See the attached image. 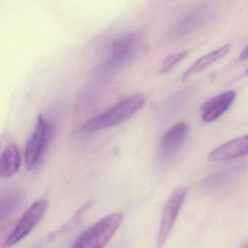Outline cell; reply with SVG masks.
Listing matches in <instances>:
<instances>
[{
  "instance_id": "1",
  "label": "cell",
  "mask_w": 248,
  "mask_h": 248,
  "mask_svg": "<svg viewBox=\"0 0 248 248\" xmlns=\"http://www.w3.org/2000/svg\"><path fill=\"white\" fill-rule=\"evenodd\" d=\"M147 101V97L142 93L133 94L104 112L84 123L82 130L86 132H97L115 127L137 114Z\"/></svg>"
},
{
  "instance_id": "2",
  "label": "cell",
  "mask_w": 248,
  "mask_h": 248,
  "mask_svg": "<svg viewBox=\"0 0 248 248\" xmlns=\"http://www.w3.org/2000/svg\"><path fill=\"white\" fill-rule=\"evenodd\" d=\"M146 48L144 37L140 31L120 36L111 43L109 56L100 71L109 73L123 69L141 56Z\"/></svg>"
},
{
  "instance_id": "3",
  "label": "cell",
  "mask_w": 248,
  "mask_h": 248,
  "mask_svg": "<svg viewBox=\"0 0 248 248\" xmlns=\"http://www.w3.org/2000/svg\"><path fill=\"white\" fill-rule=\"evenodd\" d=\"M123 220L120 213H113L100 220L78 238L72 248H104L112 238Z\"/></svg>"
},
{
  "instance_id": "4",
  "label": "cell",
  "mask_w": 248,
  "mask_h": 248,
  "mask_svg": "<svg viewBox=\"0 0 248 248\" xmlns=\"http://www.w3.org/2000/svg\"><path fill=\"white\" fill-rule=\"evenodd\" d=\"M53 129L50 122L43 115L39 116L35 128L26 147L25 162L29 170L34 168L43 159Z\"/></svg>"
},
{
  "instance_id": "5",
  "label": "cell",
  "mask_w": 248,
  "mask_h": 248,
  "mask_svg": "<svg viewBox=\"0 0 248 248\" xmlns=\"http://www.w3.org/2000/svg\"><path fill=\"white\" fill-rule=\"evenodd\" d=\"M47 202L41 200L33 204L23 215L12 233L5 239L4 248L13 246L24 239L37 226L46 214Z\"/></svg>"
},
{
  "instance_id": "6",
  "label": "cell",
  "mask_w": 248,
  "mask_h": 248,
  "mask_svg": "<svg viewBox=\"0 0 248 248\" xmlns=\"http://www.w3.org/2000/svg\"><path fill=\"white\" fill-rule=\"evenodd\" d=\"M186 196V188L180 187L176 188L170 196L162 212V220L158 235L157 245L162 248L166 242L175 224L181 206Z\"/></svg>"
},
{
  "instance_id": "7",
  "label": "cell",
  "mask_w": 248,
  "mask_h": 248,
  "mask_svg": "<svg viewBox=\"0 0 248 248\" xmlns=\"http://www.w3.org/2000/svg\"><path fill=\"white\" fill-rule=\"evenodd\" d=\"M189 132L185 123H179L167 130L162 137L158 152V161L161 165L169 163L178 153Z\"/></svg>"
},
{
  "instance_id": "8",
  "label": "cell",
  "mask_w": 248,
  "mask_h": 248,
  "mask_svg": "<svg viewBox=\"0 0 248 248\" xmlns=\"http://www.w3.org/2000/svg\"><path fill=\"white\" fill-rule=\"evenodd\" d=\"M211 14V8L207 5L194 8L178 23L174 30V37L181 39L189 35L205 24L210 19Z\"/></svg>"
},
{
  "instance_id": "9",
  "label": "cell",
  "mask_w": 248,
  "mask_h": 248,
  "mask_svg": "<svg viewBox=\"0 0 248 248\" xmlns=\"http://www.w3.org/2000/svg\"><path fill=\"white\" fill-rule=\"evenodd\" d=\"M236 98V93L228 91L222 93L203 104L201 118L204 123H212L221 117L232 107Z\"/></svg>"
},
{
  "instance_id": "10",
  "label": "cell",
  "mask_w": 248,
  "mask_h": 248,
  "mask_svg": "<svg viewBox=\"0 0 248 248\" xmlns=\"http://www.w3.org/2000/svg\"><path fill=\"white\" fill-rule=\"evenodd\" d=\"M248 155V135L229 140L212 151L208 159L213 162L229 160Z\"/></svg>"
},
{
  "instance_id": "11",
  "label": "cell",
  "mask_w": 248,
  "mask_h": 248,
  "mask_svg": "<svg viewBox=\"0 0 248 248\" xmlns=\"http://www.w3.org/2000/svg\"><path fill=\"white\" fill-rule=\"evenodd\" d=\"M21 165V155L16 143H8L0 158V175L9 178L16 173Z\"/></svg>"
},
{
  "instance_id": "12",
  "label": "cell",
  "mask_w": 248,
  "mask_h": 248,
  "mask_svg": "<svg viewBox=\"0 0 248 248\" xmlns=\"http://www.w3.org/2000/svg\"><path fill=\"white\" fill-rule=\"evenodd\" d=\"M231 48H232V46L230 44H226L225 46H222L220 48L217 49V50H214V51L209 53L208 54L204 55L202 57L200 58L183 75V82L186 81L192 75L200 73V72L204 70L206 68L209 67V66H211L212 64L216 63L217 61L220 60L222 58L226 56L230 51Z\"/></svg>"
},
{
  "instance_id": "13",
  "label": "cell",
  "mask_w": 248,
  "mask_h": 248,
  "mask_svg": "<svg viewBox=\"0 0 248 248\" xmlns=\"http://www.w3.org/2000/svg\"><path fill=\"white\" fill-rule=\"evenodd\" d=\"M23 193L19 188L6 189L1 194L0 198V217L2 220L11 216L21 204Z\"/></svg>"
},
{
  "instance_id": "14",
  "label": "cell",
  "mask_w": 248,
  "mask_h": 248,
  "mask_svg": "<svg viewBox=\"0 0 248 248\" xmlns=\"http://www.w3.org/2000/svg\"><path fill=\"white\" fill-rule=\"evenodd\" d=\"M233 172V170H228L220 171L207 177L203 183L204 188L207 190L217 188V187L220 186L226 182Z\"/></svg>"
},
{
  "instance_id": "15",
  "label": "cell",
  "mask_w": 248,
  "mask_h": 248,
  "mask_svg": "<svg viewBox=\"0 0 248 248\" xmlns=\"http://www.w3.org/2000/svg\"><path fill=\"white\" fill-rule=\"evenodd\" d=\"M187 52L182 51L178 53H174L164 59L162 66L159 69V73L165 74L170 72L174 66H176L186 56Z\"/></svg>"
},
{
  "instance_id": "16",
  "label": "cell",
  "mask_w": 248,
  "mask_h": 248,
  "mask_svg": "<svg viewBox=\"0 0 248 248\" xmlns=\"http://www.w3.org/2000/svg\"><path fill=\"white\" fill-rule=\"evenodd\" d=\"M248 59V46L244 49L243 51L241 53L239 56V60L245 61Z\"/></svg>"
},
{
  "instance_id": "17",
  "label": "cell",
  "mask_w": 248,
  "mask_h": 248,
  "mask_svg": "<svg viewBox=\"0 0 248 248\" xmlns=\"http://www.w3.org/2000/svg\"><path fill=\"white\" fill-rule=\"evenodd\" d=\"M242 248H248V242Z\"/></svg>"
},
{
  "instance_id": "18",
  "label": "cell",
  "mask_w": 248,
  "mask_h": 248,
  "mask_svg": "<svg viewBox=\"0 0 248 248\" xmlns=\"http://www.w3.org/2000/svg\"><path fill=\"white\" fill-rule=\"evenodd\" d=\"M247 75H248V69H247Z\"/></svg>"
},
{
  "instance_id": "19",
  "label": "cell",
  "mask_w": 248,
  "mask_h": 248,
  "mask_svg": "<svg viewBox=\"0 0 248 248\" xmlns=\"http://www.w3.org/2000/svg\"><path fill=\"white\" fill-rule=\"evenodd\" d=\"M35 248H39V247H36Z\"/></svg>"
}]
</instances>
